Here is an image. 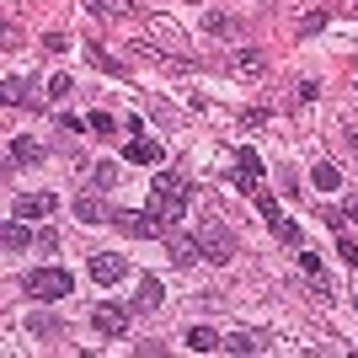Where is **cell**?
I'll list each match as a JSON object with an SVG mask.
<instances>
[{"mask_svg": "<svg viewBox=\"0 0 358 358\" xmlns=\"http://www.w3.org/2000/svg\"><path fill=\"white\" fill-rule=\"evenodd\" d=\"M187 209H193V187H187V177H182V171H155V177H150V214L166 220V224H177Z\"/></svg>", "mask_w": 358, "mask_h": 358, "instance_id": "cell-1", "label": "cell"}, {"mask_svg": "<svg viewBox=\"0 0 358 358\" xmlns=\"http://www.w3.org/2000/svg\"><path fill=\"white\" fill-rule=\"evenodd\" d=\"M70 273L64 268H32L27 278H22V294H32V299H43V305H54V299H64L70 294Z\"/></svg>", "mask_w": 358, "mask_h": 358, "instance_id": "cell-2", "label": "cell"}, {"mask_svg": "<svg viewBox=\"0 0 358 358\" xmlns=\"http://www.w3.org/2000/svg\"><path fill=\"white\" fill-rule=\"evenodd\" d=\"M198 246H203V257H209V262H230V257H236V236H230L224 224H203Z\"/></svg>", "mask_w": 358, "mask_h": 358, "instance_id": "cell-3", "label": "cell"}, {"mask_svg": "<svg viewBox=\"0 0 358 358\" xmlns=\"http://www.w3.org/2000/svg\"><path fill=\"white\" fill-rule=\"evenodd\" d=\"M113 224H118L123 236H150V241L171 230V224H166V220H155V214H113Z\"/></svg>", "mask_w": 358, "mask_h": 358, "instance_id": "cell-4", "label": "cell"}, {"mask_svg": "<svg viewBox=\"0 0 358 358\" xmlns=\"http://www.w3.org/2000/svg\"><path fill=\"white\" fill-rule=\"evenodd\" d=\"M91 327L102 331V337H123V331H129V310H123V305H96V310H91Z\"/></svg>", "mask_w": 358, "mask_h": 358, "instance_id": "cell-5", "label": "cell"}, {"mask_svg": "<svg viewBox=\"0 0 358 358\" xmlns=\"http://www.w3.org/2000/svg\"><path fill=\"white\" fill-rule=\"evenodd\" d=\"M11 214H22V220H48V214H54V198L48 193H22L11 203Z\"/></svg>", "mask_w": 358, "mask_h": 358, "instance_id": "cell-6", "label": "cell"}, {"mask_svg": "<svg viewBox=\"0 0 358 358\" xmlns=\"http://www.w3.org/2000/svg\"><path fill=\"white\" fill-rule=\"evenodd\" d=\"M123 155H129V161H134V166H161V155H166V150L155 145V139H150V134H134V139H129V150H123Z\"/></svg>", "mask_w": 358, "mask_h": 358, "instance_id": "cell-7", "label": "cell"}, {"mask_svg": "<svg viewBox=\"0 0 358 358\" xmlns=\"http://www.w3.org/2000/svg\"><path fill=\"white\" fill-rule=\"evenodd\" d=\"M182 343L193 348V353H214V348H224V337L214 327H187V337H182Z\"/></svg>", "mask_w": 358, "mask_h": 358, "instance_id": "cell-8", "label": "cell"}, {"mask_svg": "<svg viewBox=\"0 0 358 358\" xmlns=\"http://www.w3.org/2000/svg\"><path fill=\"white\" fill-rule=\"evenodd\" d=\"M91 278H96V284H118L123 278V257H91Z\"/></svg>", "mask_w": 358, "mask_h": 358, "instance_id": "cell-9", "label": "cell"}, {"mask_svg": "<svg viewBox=\"0 0 358 358\" xmlns=\"http://www.w3.org/2000/svg\"><path fill=\"white\" fill-rule=\"evenodd\" d=\"M27 246H32L27 220H22V214H11V220H6V252H27Z\"/></svg>", "mask_w": 358, "mask_h": 358, "instance_id": "cell-10", "label": "cell"}, {"mask_svg": "<svg viewBox=\"0 0 358 358\" xmlns=\"http://www.w3.org/2000/svg\"><path fill=\"white\" fill-rule=\"evenodd\" d=\"M230 353H268V337L262 331H236V337H224Z\"/></svg>", "mask_w": 358, "mask_h": 358, "instance_id": "cell-11", "label": "cell"}, {"mask_svg": "<svg viewBox=\"0 0 358 358\" xmlns=\"http://www.w3.org/2000/svg\"><path fill=\"white\" fill-rule=\"evenodd\" d=\"M75 220H80V224H102L107 220V209H102V198H75Z\"/></svg>", "mask_w": 358, "mask_h": 358, "instance_id": "cell-12", "label": "cell"}, {"mask_svg": "<svg viewBox=\"0 0 358 358\" xmlns=\"http://www.w3.org/2000/svg\"><path fill=\"white\" fill-rule=\"evenodd\" d=\"M11 161L16 166H38L43 161V145H38V139H11Z\"/></svg>", "mask_w": 358, "mask_h": 358, "instance_id": "cell-13", "label": "cell"}, {"mask_svg": "<svg viewBox=\"0 0 358 358\" xmlns=\"http://www.w3.org/2000/svg\"><path fill=\"white\" fill-rule=\"evenodd\" d=\"M86 129H91V134H102V139H113V134L123 129V118H113V113H91Z\"/></svg>", "mask_w": 358, "mask_h": 358, "instance_id": "cell-14", "label": "cell"}, {"mask_svg": "<svg viewBox=\"0 0 358 358\" xmlns=\"http://www.w3.org/2000/svg\"><path fill=\"white\" fill-rule=\"evenodd\" d=\"M155 305H161V278H145L134 294V310H155Z\"/></svg>", "mask_w": 358, "mask_h": 358, "instance_id": "cell-15", "label": "cell"}, {"mask_svg": "<svg viewBox=\"0 0 358 358\" xmlns=\"http://www.w3.org/2000/svg\"><path fill=\"white\" fill-rule=\"evenodd\" d=\"M96 16H134V0H86Z\"/></svg>", "mask_w": 358, "mask_h": 358, "instance_id": "cell-16", "label": "cell"}, {"mask_svg": "<svg viewBox=\"0 0 358 358\" xmlns=\"http://www.w3.org/2000/svg\"><path fill=\"white\" fill-rule=\"evenodd\" d=\"M310 182L321 187V193H337V182H343V177H337V166L321 161V166H310Z\"/></svg>", "mask_w": 358, "mask_h": 358, "instance_id": "cell-17", "label": "cell"}, {"mask_svg": "<svg viewBox=\"0 0 358 358\" xmlns=\"http://www.w3.org/2000/svg\"><path fill=\"white\" fill-rule=\"evenodd\" d=\"M198 252H203L198 241H187V236H171V257H177V262H193Z\"/></svg>", "mask_w": 358, "mask_h": 358, "instance_id": "cell-18", "label": "cell"}, {"mask_svg": "<svg viewBox=\"0 0 358 358\" xmlns=\"http://www.w3.org/2000/svg\"><path fill=\"white\" fill-rule=\"evenodd\" d=\"M236 70L241 75H262V54H257V48H241V54H236Z\"/></svg>", "mask_w": 358, "mask_h": 358, "instance_id": "cell-19", "label": "cell"}, {"mask_svg": "<svg viewBox=\"0 0 358 358\" xmlns=\"http://www.w3.org/2000/svg\"><path fill=\"white\" fill-rule=\"evenodd\" d=\"M27 327L38 331V337H64V331H59V321H54V315H32Z\"/></svg>", "mask_w": 358, "mask_h": 358, "instance_id": "cell-20", "label": "cell"}, {"mask_svg": "<svg viewBox=\"0 0 358 358\" xmlns=\"http://www.w3.org/2000/svg\"><path fill=\"white\" fill-rule=\"evenodd\" d=\"M236 166H241V177H262V161H257V150H241Z\"/></svg>", "mask_w": 358, "mask_h": 358, "instance_id": "cell-21", "label": "cell"}, {"mask_svg": "<svg viewBox=\"0 0 358 358\" xmlns=\"http://www.w3.org/2000/svg\"><path fill=\"white\" fill-rule=\"evenodd\" d=\"M273 236L284 241V246H299V224L294 220H278V224H273Z\"/></svg>", "mask_w": 358, "mask_h": 358, "instance_id": "cell-22", "label": "cell"}, {"mask_svg": "<svg viewBox=\"0 0 358 358\" xmlns=\"http://www.w3.org/2000/svg\"><path fill=\"white\" fill-rule=\"evenodd\" d=\"M6 102H27V80H16V75H6Z\"/></svg>", "mask_w": 358, "mask_h": 358, "instance_id": "cell-23", "label": "cell"}, {"mask_svg": "<svg viewBox=\"0 0 358 358\" xmlns=\"http://www.w3.org/2000/svg\"><path fill=\"white\" fill-rule=\"evenodd\" d=\"M299 32H305V38H315V32H327V11H310L305 22H299Z\"/></svg>", "mask_w": 358, "mask_h": 358, "instance_id": "cell-24", "label": "cell"}, {"mask_svg": "<svg viewBox=\"0 0 358 358\" xmlns=\"http://www.w3.org/2000/svg\"><path fill=\"white\" fill-rule=\"evenodd\" d=\"M113 182H118V166H96L91 171V187H113Z\"/></svg>", "mask_w": 358, "mask_h": 358, "instance_id": "cell-25", "label": "cell"}, {"mask_svg": "<svg viewBox=\"0 0 358 358\" xmlns=\"http://www.w3.org/2000/svg\"><path fill=\"white\" fill-rule=\"evenodd\" d=\"M257 209H262V220H268V224H278V220H284V214H278V198H268V193L257 198Z\"/></svg>", "mask_w": 358, "mask_h": 358, "instance_id": "cell-26", "label": "cell"}, {"mask_svg": "<svg viewBox=\"0 0 358 358\" xmlns=\"http://www.w3.org/2000/svg\"><path fill=\"white\" fill-rule=\"evenodd\" d=\"M43 48H48V54H64V48H70V38H64V32H43Z\"/></svg>", "mask_w": 358, "mask_h": 358, "instance_id": "cell-27", "label": "cell"}, {"mask_svg": "<svg viewBox=\"0 0 358 358\" xmlns=\"http://www.w3.org/2000/svg\"><path fill=\"white\" fill-rule=\"evenodd\" d=\"M48 96H59V102H64V96H70V75H54V80H48Z\"/></svg>", "mask_w": 358, "mask_h": 358, "instance_id": "cell-28", "label": "cell"}, {"mask_svg": "<svg viewBox=\"0 0 358 358\" xmlns=\"http://www.w3.org/2000/svg\"><path fill=\"white\" fill-rule=\"evenodd\" d=\"M337 252H343V262H348V268H358V246H353V241H348V236L337 241Z\"/></svg>", "mask_w": 358, "mask_h": 358, "instance_id": "cell-29", "label": "cell"}, {"mask_svg": "<svg viewBox=\"0 0 358 358\" xmlns=\"http://www.w3.org/2000/svg\"><path fill=\"white\" fill-rule=\"evenodd\" d=\"M241 123H246V129H268V113H262V107H252V113H246Z\"/></svg>", "mask_w": 358, "mask_h": 358, "instance_id": "cell-30", "label": "cell"}, {"mask_svg": "<svg viewBox=\"0 0 358 358\" xmlns=\"http://www.w3.org/2000/svg\"><path fill=\"white\" fill-rule=\"evenodd\" d=\"M343 220H358V198H348V203H343Z\"/></svg>", "mask_w": 358, "mask_h": 358, "instance_id": "cell-31", "label": "cell"}, {"mask_svg": "<svg viewBox=\"0 0 358 358\" xmlns=\"http://www.w3.org/2000/svg\"><path fill=\"white\" fill-rule=\"evenodd\" d=\"M353 310H358V294H353Z\"/></svg>", "mask_w": 358, "mask_h": 358, "instance_id": "cell-32", "label": "cell"}]
</instances>
